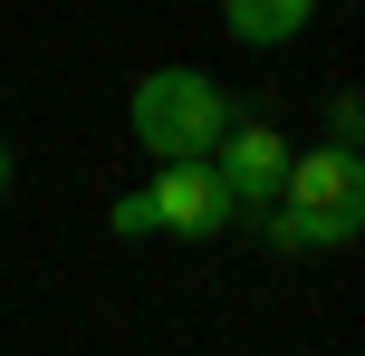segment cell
I'll use <instances>...</instances> for the list:
<instances>
[{"mask_svg":"<svg viewBox=\"0 0 365 356\" xmlns=\"http://www.w3.org/2000/svg\"><path fill=\"white\" fill-rule=\"evenodd\" d=\"M356 222H365V164H356V145L289 154L279 203H269L279 250H336V241H356Z\"/></svg>","mask_w":365,"mask_h":356,"instance_id":"6da1fadb","label":"cell"},{"mask_svg":"<svg viewBox=\"0 0 365 356\" xmlns=\"http://www.w3.org/2000/svg\"><path fill=\"white\" fill-rule=\"evenodd\" d=\"M135 145L154 154V164H202V154L221 145V126H231V106H221V87L202 68H154L135 77Z\"/></svg>","mask_w":365,"mask_h":356,"instance_id":"7a4b0ae2","label":"cell"},{"mask_svg":"<svg viewBox=\"0 0 365 356\" xmlns=\"http://www.w3.org/2000/svg\"><path fill=\"white\" fill-rule=\"evenodd\" d=\"M231 222H240V203L212 173V154H202V164H164L125 212H115V231H173V241H212V231H231Z\"/></svg>","mask_w":365,"mask_h":356,"instance_id":"3957f363","label":"cell"},{"mask_svg":"<svg viewBox=\"0 0 365 356\" xmlns=\"http://www.w3.org/2000/svg\"><path fill=\"white\" fill-rule=\"evenodd\" d=\"M212 173L231 183L240 212H269L279 203V173H289V145H279V126H259V116H231L212 145Z\"/></svg>","mask_w":365,"mask_h":356,"instance_id":"277c9868","label":"cell"},{"mask_svg":"<svg viewBox=\"0 0 365 356\" xmlns=\"http://www.w3.org/2000/svg\"><path fill=\"white\" fill-rule=\"evenodd\" d=\"M317 0H221V19H231V39H250V49H279V39L308 29Z\"/></svg>","mask_w":365,"mask_h":356,"instance_id":"5b68a950","label":"cell"},{"mask_svg":"<svg viewBox=\"0 0 365 356\" xmlns=\"http://www.w3.org/2000/svg\"><path fill=\"white\" fill-rule=\"evenodd\" d=\"M0 193H10V145H0Z\"/></svg>","mask_w":365,"mask_h":356,"instance_id":"8992f818","label":"cell"}]
</instances>
